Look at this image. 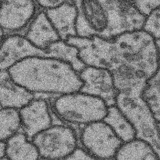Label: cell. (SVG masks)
<instances>
[{
  "instance_id": "1",
  "label": "cell",
  "mask_w": 160,
  "mask_h": 160,
  "mask_svg": "<svg viewBox=\"0 0 160 160\" xmlns=\"http://www.w3.org/2000/svg\"><path fill=\"white\" fill-rule=\"evenodd\" d=\"M6 70L14 82L32 93L70 94L78 92L83 84L70 64L55 58L29 57Z\"/></svg>"
},
{
  "instance_id": "2",
  "label": "cell",
  "mask_w": 160,
  "mask_h": 160,
  "mask_svg": "<svg viewBox=\"0 0 160 160\" xmlns=\"http://www.w3.org/2000/svg\"><path fill=\"white\" fill-rule=\"evenodd\" d=\"M142 90L118 92L115 105L131 123L136 138L145 141L160 157V124L141 97Z\"/></svg>"
},
{
  "instance_id": "3",
  "label": "cell",
  "mask_w": 160,
  "mask_h": 160,
  "mask_svg": "<svg viewBox=\"0 0 160 160\" xmlns=\"http://www.w3.org/2000/svg\"><path fill=\"white\" fill-rule=\"evenodd\" d=\"M52 107L55 114L63 121L87 125L103 120L109 106L101 98L79 91L61 95L54 100Z\"/></svg>"
},
{
  "instance_id": "4",
  "label": "cell",
  "mask_w": 160,
  "mask_h": 160,
  "mask_svg": "<svg viewBox=\"0 0 160 160\" xmlns=\"http://www.w3.org/2000/svg\"><path fill=\"white\" fill-rule=\"evenodd\" d=\"M31 142L41 158L50 160L67 158L77 147V137L74 130L62 125L51 126L35 135Z\"/></svg>"
},
{
  "instance_id": "5",
  "label": "cell",
  "mask_w": 160,
  "mask_h": 160,
  "mask_svg": "<svg viewBox=\"0 0 160 160\" xmlns=\"http://www.w3.org/2000/svg\"><path fill=\"white\" fill-rule=\"evenodd\" d=\"M80 139L88 154L95 159L102 160L114 159L123 143L110 126L103 120L86 125Z\"/></svg>"
},
{
  "instance_id": "6",
  "label": "cell",
  "mask_w": 160,
  "mask_h": 160,
  "mask_svg": "<svg viewBox=\"0 0 160 160\" xmlns=\"http://www.w3.org/2000/svg\"><path fill=\"white\" fill-rule=\"evenodd\" d=\"M83 85L79 92L99 97L108 106L115 105L118 93L114 85L111 72L100 68L86 66L79 73Z\"/></svg>"
},
{
  "instance_id": "7",
  "label": "cell",
  "mask_w": 160,
  "mask_h": 160,
  "mask_svg": "<svg viewBox=\"0 0 160 160\" xmlns=\"http://www.w3.org/2000/svg\"><path fill=\"white\" fill-rule=\"evenodd\" d=\"M45 50L32 44L21 35L8 36L2 41L0 47L1 70H7L18 61L33 56L45 57Z\"/></svg>"
},
{
  "instance_id": "8",
  "label": "cell",
  "mask_w": 160,
  "mask_h": 160,
  "mask_svg": "<svg viewBox=\"0 0 160 160\" xmlns=\"http://www.w3.org/2000/svg\"><path fill=\"white\" fill-rule=\"evenodd\" d=\"M21 127L31 141L37 134L51 126L52 118L48 105L42 99H33L19 110Z\"/></svg>"
},
{
  "instance_id": "9",
  "label": "cell",
  "mask_w": 160,
  "mask_h": 160,
  "mask_svg": "<svg viewBox=\"0 0 160 160\" xmlns=\"http://www.w3.org/2000/svg\"><path fill=\"white\" fill-rule=\"evenodd\" d=\"M36 10L32 0H5L2 1L0 8V25L10 30L24 27L34 15Z\"/></svg>"
},
{
  "instance_id": "10",
  "label": "cell",
  "mask_w": 160,
  "mask_h": 160,
  "mask_svg": "<svg viewBox=\"0 0 160 160\" xmlns=\"http://www.w3.org/2000/svg\"><path fill=\"white\" fill-rule=\"evenodd\" d=\"M61 40L77 36L75 23L78 11L74 1H66L60 6L45 11Z\"/></svg>"
},
{
  "instance_id": "11",
  "label": "cell",
  "mask_w": 160,
  "mask_h": 160,
  "mask_svg": "<svg viewBox=\"0 0 160 160\" xmlns=\"http://www.w3.org/2000/svg\"><path fill=\"white\" fill-rule=\"evenodd\" d=\"M0 74L1 108H11L19 110L34 99L33 93L14 82L6 70H1Z\"/></svg>"
},
{
  "instance_id": "12",
  "label": "cell",
  "mask_w": 160,
  "mask_h": 160,
  "mask_svg": "<svg viewBox=\"0 0 160 160\" xmlns=\"http://www.w3.org/2000/svg\"><path fill=\"white\" fill-rule=\"evenodd\" d=\"M25 37L34 46L44 50L51 43L61 40L45 11L36 16Z\"/></svg>"
},
{
  "instance_id": "13",
  "label": "cell",
  "mask_w": 160,
  "mask_h": 160,
  "mask_svg": "<svg viewBox=\"0 0 160 160\" xmlns=\"http://www.w3.org/2000/svg\"><path fill=\"white\" fill-rule=\"evenodd\" d=\"M5 157L10 160H37L38 151L24 133L18 132L6 141Z\"/></svg>"
},
{
  "instance_id": "14",
  "label": "cell",
  "mask_w": 160,
  "mask_h": 160,
  "mask_svg": "<svg viewBox=\"0 0 160 160\" xmlns=\"http://www.w3.org/2000/svg\"><path fill=\"white\" fill-rule=\"evenodd\" d=\"M160 157L147 142L135 138L123 143L114 157L116 160H158Z\"/></svg>"
},
{
  "instance_id": "15",
  "label": "cell",
  "mask_w": 160,
  "mask_h": 160,
  "mask_svg": "<svg viewBox=\"0 0 160 160\" xmlns=\"http://www.w3.org/2000/svg\"><path fill=\"white\" fill-rule=\"evenodd\" d=\"M45 50L46 57L66 61L78 73L86 66L79 58L78 49L63 40H60L51 43Z\"/></svg>"
},
{
  "instance_id": "16",
  "label": "cell",
  "mask_w": 160,
  "mask_h": 160,
  "mask_svg": "<svg viewBox=\"0 0 160 160\" xmlns=\"http://www.w3.org/2000/svg\"><path fill=\"white\" fill-rule=\"evenodd\" d=\"M103 121L110 126L123 143L136 138L133 126L115 105L109 106L108 114Z\"/></svg>"
},
{
  "instance_id": "17",
  "label": "cell",
  "mask_w": 160,
  "mask_h": 160,
  "mask_svg": "<svg viewBox=\"0 0 160 160\" xmlns=\"http://www.w3.org/2000/svg\"><path fill=\"white\" fill-rule=\"evenodd\" d=\"M157 122L160 124L159 72L157 71L147 81L141 93Z\"/></svg>"
},
{
  "instance_id": "18",
  "label": "cell",
  "mask_w": 160,
  "mask_h": 160,
  "mask_svg": "<svg viewBox=\"0 0 160 160\" xmlns=\"http://www.w3.org/2000/svg\"><path fill=\"white\" fill-rule=\"evenodd\" d=\"M82 7L85 17L91 27L97 34L105 29L107 20L104 11L98 1L82 0Z\"/></svg>"
},
{
  "instance_id": "19",
  "label": "cell",
  "mask_w": 160,
  "mask_h": 160,
  "mask_svg": "<svg viewBox=\"0 0 160 160\" xmlns=\"http://www.w3.org/2000/svg\"><path fill=\"white\" fill-rule=\"evenodd\" d=\"M0 140L6 141L18 133L21 127L19 110L11 108L0 110Z\"/></svg>"
},
{
  "instance_id": "20",
  "label": "cell",
  "mask_w": 160,
  "mask_h": 160,
  "mask_svg": "<svg viewBox=\"0 0 160 160\" xmlns=\"http://www.w3.org/2000/svg\"><path fill=\"white\" fill-rule=\"evenodd\" d=\"M78 11L75 23L77 36L82 37H90L97 33L90 26L83 12L82 0L74 1Z\"/></svg>"
},
{
  "instance_id": "21",
  "label": "cell",
  "mask_w": 160,
  "mask_h": 160,
  "mask_svg": "<svg viewBox=\"0 0 160 160\" xmlns=\"http://www.w3.org/2000/svg\"><path fill=\"white\" fill-rule=\"evenodd\" d=\"M38 4L40 6L46 9L56 8L64 3V0H38Z\"/></svg>"
},
{
  "instance_id": "22",
  "label": "cell",
  "mask_w": 160,
  "mask_h": 160,
  "mask_svg": "<svg viewBox=\"0 0 160 160\" xmlns=\"http://www.w3.org/2000/svg\"><path fill=\"white\" fill-rule=\"evenodd\" d=\"M6 142L1 141L0 142V158L5 157Z\"/></svg>"
},
{
  "instance_id": "23",
  "label": "cell",
  "mask_w": 160,
  "mask_h": 160,
  "mask_svg": "<svg viewBox=\"0 0 160 160\" xmlns=\"http://www.w3.org/2000/svg\"><path fill=\"white\" fill-rule=\"evenodd\" d=\"M141 35L138 33H134L132 35V40L134 43H137L141 39Z\"/></svg>"
}]
</instances>
